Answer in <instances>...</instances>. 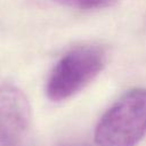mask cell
I'll list each match as a JSON object with an SVG mask.
<instances>
[{
	"label": "cell",
	"instance_id": "277c9868",
	"mask_svg": "<svg viewBox=\"0 0 146 146\" xmlns=\"http://www.w3.org/2000/svg\"><path fill=\"white\" fill-rule=\"evenodd\" d=\"M60 5L79 8V9H96L103 8L111 3L112 0H55Z\"/></svg>",
	"mask_w": 146,
	"mask_h": 146
},
{
	"label": "cell",
	"instance_id": "5b68a950",
	"mask_svg": "<svg viewBox=\"0 0 146 146\" xmlns=\"http://www.w3.org/2000/svg\"><path fill=\"white\" fill-rule=\"evenodd\" d=\"M0 146H18V143L13 141V140L0 138Z\"/></svg>",
	"mask_w": 146,
	"mask_h": 146
},
{
	"label": "cell",
	"instance_id": "8992f818",
	"mask_svg": "<svg viewBox=\"0 0 146 146\" xmlns=\"http://www.w3.org/2000/svg\"><path fill=\"white\" fill-rule=\"evenodd\" d=\"M59 146H88V145L84 143H65V144H62Z\"/></svg>",
	"mask_w": 146,
	"mask_h": 146
},
{
	"label": "cell",
	"instance_id": "6da1fadb",
	"mask_svg": "<svg viewBox=\"0 0 146 146\" xmlns=\"http://www.w3.org/2000/svg\"><path fill=\"white\" fill-rule=\"evenodd\" d=\"M146 135V89L122 95L100 117L96 146H136Z\"/></svg>",
	"mask_w": 146,
	"mask_h": 146
},
{
	"label": "cell",
	"instance_id": "7a4b0ae2",
	"mask_svg": "<svg viewBox=\"0 0 146 146\" xmlns=\"http://www.w3.org/2000/svg\"><path fill=\"white\" fill-rule=\"evenodd\" d=\"M105 62L104 51L97 47H81L65 54L47 81V97L62 102L74 96L100 73Z\"/></svg>",
	"mask_w": 146,
	"mask_h": 146
},
{
	"label": "cell",
	"instance_id": "3957f363",
	"mask_svg": "<svg viewBox=\"0 0 146 146\" xmlns=\"http://www.w3.org/2000/svg\"><path fill=\"white\" fill-rule=\"evenodd\" d=\"M31 106L25 94L14 84L0 86V138L18 143L31 124Z\"/></svg>",
	"mask_w": 146,
	"mask_h": 146
}]
</instances>
